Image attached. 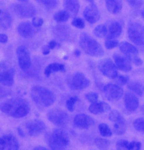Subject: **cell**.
I'll return each mask as SVG.
<instances>
[{"label":"cell","instance_id":"cell-1","mask_svg":"<svg viewBox=\"0 0 144 150\" xmlns=\"http://www.w3.org/2000/svg\"><path fill=\"white\" fill-rule=\"evenodd\" d=\"M0 111L14 118H23L29 113L30 106L23 99L13 98L0 103Z\"/></svg>","mask_w":144,"mask_h":150},{"label":"cell","instance_id":"cell-2","mask_svg":"<svg viewBox=\"0 0 144 150\" xmlns=\"http://www.w3.org/2000/svg\"><path fill=\"white\" fill-rule=\"evenodd\" d=\"M31 96L33 102L41 107H49L55 102L54 93L40 86H35L31 89Z\"/></svg>","mask_w":144,"mask_h":150},{"label":"cell","instance_id":"cell-3","mask_svg":"<svg viewBox=\"0 0 144 150\" xmlns=\"http://www.w3.org/2000/svg\"><path fill=\"white\" fill-rule=\"evenodd\" d=\"M79 45L81 49L87 54L93 57H101L104 55V50L101 45L95 39L87 33H81L79 38Z\"/></svg>","mask_w":144,"mask_h":150},{"label":"cell","instance_id":"cell-4","mask_svg":"<svg viewBox=\"0 0 144 150\" xmlns=\"http://www.w3.org/2000/svg\"><path fill=\"white\" fill-rule=\"evenodd\" d=\"M46 140L51 149H64L70 144L68 133L63 129H55L46 135Z\"/></svg>","mask_w":144,"mask_h":150},{"label":"cell","instance_id":"cell-5","mask_svg":"<svg viewBox=\"0 0 144 150\" xmlns=\"http://www.w3.org/2000/svg\"><path fill=\"white\" fill-rule=\"evenodd\" d=\"M128 37L132 42L138 45H144V26L138 23H132L128 27Z\"/></svg>","mask_w":144,"mask_h":150},{"label":"cell","instance_id":"cell-6","mask_svg":"<svg viewBox=\"0 0 144 150\" xmlns=\"http://www.w3.org/2000/svg\"><path fill=\"white\" fill-rule=\"evenodd\" d=\"M67 83L70 88L73 90H82L88 87L90 85L89 80L82 73H76L69 76Z\"/></svg>","mask_w":144,"mask_h":150},{"label":"cell","instance_id":"cell-7","mask_svg":"<svg viewBox=\"0 0 144 150\" xmlns=\"http://www.w3.org/2000/svg\"><path fill=\"white\" fill-rule=\"evenodd\" d=\"M48 119L50 122L53 124L60 126V127H65L69 123V115L67 112H65L60 109H53L48 112Z\"/></svg>","mask_w":144,"mask_h":150},{"label":"cell","instance_id":"cell-8","mask_svg":"<svg viewBox=\"0 0 144 150\" xmlns=\"http://www.w3.org/2000/svg\"><path fill=\"white\" fill-rule=\"evenodd\" d=\"M98 69L104 76L110 79H116V77L118 76L116 66L110 59H104L101 60L98 63Z\"/></svg>","mask_w":144,"mask_h":150},{"label":"cell","instance_id":"cell-9","mask_svg":"<svg viewBox=\"0 0 144 150\" xmlns=\"http://www.w3.org/2000/svg\"><path fill=\"white\" fill-rule=\"evenodd\" d=\"M11 8L15 13L23 18H31L36 15V9L32 4H14Z\"/></svg>","mask_w":144,"mask_h":150},{"label":"cell","instance_id":"cell-10","mask_svg":"<svg viewBox=\"0 0 144 150\" xmlns=\"http://www.w3.org/2000/svg\"><path fill=\"white\" fill-rule=\"evenodd\" d=\"M16 54L21 69L23 71L28 70L32 66V59L28 49L24 46H20L16 50Z\"/></svg>","mask_w":144,"mask_h":150},{"label":"cell","instance_id":"cell-11","mask_svg":"<svg viewBox=\"0 0 144 150\" xmlns=\"http://www.w3.org/2000/svg\"><path fill=\"white\" fill-rule=\"evenodd\" d=\"M120 50L127 56L132 62H133L137 66L142 65L141 59L138 57V50L137 49L127 42H123L120 44Z\"/></svg>","mask_w":144,"mask_h":150},{"label":"cell","instance_id":"cell-12","mask_svg":"<svg viewBox=\"0 0 144 150\" xmlns=\"http://www.w3.org/2000/svg\"><path fill=\"white\" fill-rule=\"evenodd\" d=\"M104 93L106 97L111 102H117L119 101L123 94V90L120 86L113 85V84H107L104 87Z\"/></svg>","mask_w":144,"mask_h":150},{"label":"cell","instance_id":"cell-13","mask_svg":"<svg viewBox=\"0 0 144 150\" xmlns=\"http://www.w3.org/2000/svg\"><path fill=\"white\" fill-rule=\"evenodd\" d=\"M14 69H8L4 65H0V84L6 86H11L14 85Z\"/></svg>","mask_w":144,"mask_h":150},{"label":"cell","instance_id":"cell-14","mask_svg":"<svg viewBox=\"0 0 144 150\" xmlns=\"http://www.w3.org/2000/svg\"><path fill=\"white\" fill-rule=\"evenodd\" d=\"M18 148L19 143L14 135L7 134L0 138V150H16Z\"/></svg>","mask_w":144,"mask_h":150},{"label":"cell","instance_id":"cell-15","mask_svg":"<svg viewBox=\"0 0 144 150\" xmlns=\"http://www.w3.org/2000/svg\"><path fill=\"white\" fill-rule=\"evenodd\" d=\"M25 128L27 129V132L32 137H36V136L42 134L45 130V124L43 121L40 120H33L27 121L25 124Z\"/></svg>","mask_w":144,"mask_h":150},{"label":"cell","instance_id":"cell-16","mask_svg":"<svg viewBox=\"0 0 144 150\" xmlns=\"http://www.w3.org/2000/svg\"><path fill=\"white\" fill-rule=\"evenodd\" d=\"M73 121H74V125L79 129H88L89 127L95 124V120L91 117L84 113H79L76 115L74 117Z\"/></svg>","mask_w":144,"mask_h":150},{"label":"cell","instance_id":"cell-17","mask_svg":"<svg viewBox=\"0 0 144 150\" xmlns=\"http://www.w3.org/2000/svg\"><path fill=\"white\" fill-rule=\"evenodd\" d=\"M83 15L85 19L91 24L96 23L100 18L99 11L95 4H91L88 6H87L84 10Z\"/></svg>","mask_w":144,"mask_h":150},{"label":"cell","instance_id":"cell-18","mask_svg":"<svg viewBox=\"0 0 144 150\" xmlns=\"http://www.w3.org/2000/svg\"><path fill=\"white\" fill-rule=\"evenodd\" d=\"M113 59L114 64L118 69L124 72H129L130 70H132V61L127 56H121L119 54H114Z\"/></svg>","mask_w":144,"mask_h":150},{"label":"cell","instance_id":"cell-19","mask_svg":"<svg viewBox=\"0 0 144 150\" xmlns=\"http://www.w3.org/2000/svg\"><path fill=\"white\" fill-rule=\"evenodd\" d=\"M17 32L23 38H31L38 32V30L29 22H24L18 25Z\"/></svg>","mask_w":144,"mask_h":150},{"label":"cell","instance_id":"cell-20","mask_svg":"<svg viewBox=\"0 0 144 150\" xmlns=\"http://www.w3.org/2000/svg\"><path fill=\"white\" fill-rule=\"evenodd\" d=\"M124 104L129 112H134L139 106V100L135 94L126 93L124 94Z\"/></svg>","mask_w":144,"mask_h":150},{"label":"cell","instance_id":"cell-21","mask_svg":"<svg viewBox=\"0 0 144 150\" xmlns=\"http://www.w3.org/2000/svg\"><path fill=\"white\" fill-rule=\"evenodd\" d=\"M88 111L93 114H98L110 111V106L106 103H92L88 108Z\"/></svg>","mask_w":144,"mask_h":150},{"label":"cell","instance_id":"cell-22","mask_svg":"<svg viewBox=\"0 0 144 150\" xmlns=\"http://www.w3.org/2000/svg\"><path fill=\"white\" fill-rule=\"evenodd\" d=\"M106 6L108 12L116 15L121 12L123 7L122 0H106Z\"/></svg>","mask_w":144,"mask_h":150},{"label":"cell","instance_id":"cell-23","mask_svg":"<svg viewBox=\"0 0 144 150\" xmlns=\"http://www.w3.org/2000/svg\"><path fill=\"white\" fill-rule=\"evenodd\" d=\"M54 33L57 38L65 40L70 36V28L66 25H58L54 28Z\"/></svg>","mask_w":144,"mask_h":150},{"label":"cell","instance_id":"cell-24","mask_svg":"<svg viewBox=\"0 0 144 150\" xmlns=\"http://www.w3.org/2000/svg\"><path fill=\"white\" fill-rule=\"evenodd\" d=\"M122 33V26L119 23L114 22L109 27V33H108V40H113L117 37H119Z\"/></svg>","mask_w":144,"mask_h":150},{"label":"cell","instance_id":"cell-25","mask_svg":"<svg viewBox=\"0 0 144 150\" xmlns=\"http://www.w3.org/2000/svg\"><path fill=\"white\" fill-rule=\"evenodd\" d=\"M12 18L7 11L0 10V26L4 29H7L11 26Z\"/></svg>","mask_w":144,"mask_h":150},{"label":"cell","instance_id":"cell-26","mask_svg":"<svg viewBox=\"0 0 144 150\" xmlns=\"http://www.w3.org/2000/svg\"><path fill=\"white\" fill-rule=\"evenodd\" d=\"M64 6L66 9L73 15H77L79 10V2L78 0H65Z\"/></svg>","mask_w":144,"mask_h":150},{"label":"cell","instance_id":"cell-27","mask_svg":"<svg viewBox=\"0 0 144 150\" xmlns=\"http://www.w3.org/2000/svg\"><path fill=\"white\" fill-rule=\"evenodd\" d=\"M59 71H60V72L65 71V67L62 64H60V63H51L45 69L44 74H45L46 76H50V75L51 73L59 72Z\"/></svg>","mask_w":144,"mask_h":150},{"label":"cell","instance_id":"cell-28","mask_svg":"<svg viewBox=\"0 0 144 150\" xmlns=\"http://www.w3.org/2000/svg\"><path fill=\"white\" fill-rule=\"evenodd\" d=\"M113 131L117 135H123L126 131V123L123 118L120 119L119 120H117L114 122L113 125Z\"/></svg>","mask_w":144,"mask_h":150},{"label":"cell","instance_id":"cell-29","mask_svg":"<svg viewBox=\"0 0 144 150\" xmlns=\"http://www.w3.org/2000/svg\"><path fill=\"white\" fill-rule=\"evenodd\" d=\"M128 89L137 93L138 95H140V96H141V95L144 93V86L138 83V82H130L128 84Z\"/></svg>","mask_w":144,"mask_h":150},{"label":"cell","instance_id":"cell-30","mask_svg":"<svg viewBox=\"0 0 144 150\" xmlns=\"http://www.w3.org/2000/svg\"><path fill=\"white\" fill-rule=\"evenodd\" d=\"M54 20L56 22L59 23H63V22H66L69 20L70 18V13L67 11H60L58 13H56L54 15Z\"/></svg>","mask_w":144,"mask_h":150},{"label":"cell","instance_id":"cell-31","mask_svg":"<svg viewBox=\"0 0 144 150\" xmlns=\"http://www.w3.org/2000/svg\"><path fill=\"white\" fill-rule=\"evenodd\" d=\"M94 34L98 38H103L104 36H106V34H107L106 26L104 24H100V25L96 26L94 30Z\"/></svg>","mask_w":144,"mask_h":150},{"label":"cell","instance_id":"cell-32","mask_svg":"<svg viewBox=\"0 0 144 150\" xmlns=\"http://www.w3.org/2000/svg\"><path fill=\"white\" fill-rule=\"evenodd\" d=\"M98 129H99L100 134L103 136V137H111L112 136V130L106 124H104V123L99 124Z\"/></svg>","mask_w":144,"mask_h":150},{"label":"cell","instance_id":"cell-33","mask_svg":"<svg viewBox=\"0 0 144 150\" xmlns=\"http://www.w3.org/2000/svg\"><path fill=\"white\" fill-rule=\"evenodd\" d=\"M95 145L101 149L104 148H107L109 146V141L106 139H102V138H97L95 139Z\"/></svg>","mask_w":144,"mask_h":150},{"label":"cell","instance_id":"cell-34","mask_svg":"<svg viewBox=\"0 0 144 150\" xmlns=\"http://www.w3.org/2000/svg\"><path fill=\"white\" fill-rule=\"evenodd\" d=\"M133 127L136 130L144 133V118H139L133 121Z\"/></svg>","mask_w":144,"mask_h":150},{"label":"cell","instance_id":"cell-35","mask_svg":"<svg viewBox=\"0 0 144 150\" xmlns=\"http://www.w3.org/2000/svg\"><path fill=\"white\" fill-rule=\"evenodd\" d=\"M39 2L43 4L47 8H55L58 5L57 0H38Z\"/></svg>","mask_w":144,"mask_h":150},{"label":"cell","instance_id":"cell-36","mask_svg":"<svg viewBox=\"0 0 144 150\" xmlns=\"http://www.w3.org/2000/svg\"><path fill=\"white\" fill-rule=\"evenodd\" d=\"M123 116L121 115V113L118 112V111H111L110 113H109V120L113 122H115L117 120H119L120 119H122Z\"/></svg>","mask_w":144,"mask_h":150},{"label":"cell","instance_id":"cell-37","mask_svg":"<svg viewBox=\"0 0 144 150\" xmlns=\"http://www.w3.org/2000/svg\"><path fill=\"white\" fill-rule=\"evenodd\" d=\"M77 101H78V99H77V97H76V96H73V97H70V98L68 99V101H67V103H66V106H67L68 110H69L70 112H73V111H74V105H75V103H76Z\"/></svg>","mask_w":144,"mask_h":150},{"label":"cell","instance_id":"cell-38","mask_svg":"<svg viewBox=\"0 0 144 150\" xmlns=\"http://www.w3.org/2000/svg\"><path fill=\"white\" fill-rule=\"evenodd\" d=\"M72 25L78 29H83L85 27V22L81 18H75L72 21Z\"/></svg>","mask_w":144,"mask_h":150},{"label":"cell","instance_id":"cell-39","mask_svg":"<svg viewBox=\"0 0 144 150\" xmlns=\"http://www.w3.org/2000/svg\"><path fill=\"white\" fill-rule=\"evenodd\" d=\"M118 42L115 40H108L106 42V43H104V45H106V48L108 49V50H111V49H113L115 48L116 46H118Z\"/></svg>","mask_w":144,"mask_h":150},{"label":"cell","instance_id":"cell-40","mask_svg":"<svg viewBox=\"0 0 144 150\" xmlns=\"http://www.w3.org/2000/svg\"><path fill=\"white\" fill-rule=\"evenodd\" d=\"M86 98H87L91 103H92L97 102V100H98V95H97V93H88L86 94Z\"/></svg>","mask_w":144,"mask_h":150},{"label":"cell","instance_id":"cell-41","mask_svg":"<svg viewBox=\"0 0 144 150\" xmlns=\"http://www.w3.org/2000/svg\"><path fill=\"white\" fill-rule=\"evenodd\" d=\"M32 24L34 27H36V28H39V27H41L43 24V19H42L40 17H33Z\"/></svg>","mask_w":144,"mask_h":150},{"label":"cell","instance_id":"cell-42","mask_svg":"<svg viewBox=\"0 0 144 150\" xmlns=\"http://www.w3.org/2000/svg\"><path fill=\"white\" fill-rule=\"evenodd\" d=\"M128 145H129V142L126 141V140H119L116 144V147L117 149H128Z\"/></svg>","mask_w":144,"mask_h":150},{"label":"cell","instance_id":"cell-43","mask_svg":"<svg viewBox=\"0 0 144 150\" xmlns=\"http://www.w3.org/2000/svg\"><path fill=\"white\" fill-rule=\"evenodd\" d=\"M128 149H130V150H139V149H140V143L137 142V141L131 142L128 145Z\"/></svg>","mask_w":144,"mask_h":150},{"label":"cell","instance_id":"cell-44","mask_svg":"<svg viewBox=\"0 0 144 150\" xmlns=\"http://www.w3.org/2000/svg\"><path fill=\"white\" fill-rule=\"evenodd\" d=\"M127 2L133 7H140L142 5L140 0H127Z\"/></svg>","mask_w":144,"mask_h":150},{"label":"cell","instance_id":"cell-45","mask_svg":"<svg viewBox=\"0 0 144 150\" xmlns=\"http://www.w3.org/2000/svg\"><path fill=\"white\" fill-rule=\"evenodd\" d=\"M116 78H117V80H118V82L121 85H125V84H127V82H128V77L125 76H118Z\"/></svg>","mask_w":144,"mask_h":150},{"label":"cell","instance_id":"cell-46","mask_svg":"<svg viewBox=\"0 0 144 150\" xmlns=\"http://www.w3.org/2000/svg\"><path fill=\"white\" fill-rule=\"evenodd\" d=\"M7 40H8L7 35L3 34V33H0V42H1V43H6V42H7Z\"/></svg>","mask_w":144,"mask_h":150},{"label":"cell","instance_id":"cell-47","mask_svg":"<svg viewBox=\"0 0 144 150\" xmlns=\"http://www.w3.org/2000/svg\"><path fill=\"white\" fill-rule=\"evenodd\" d=\"M57 46V43L54 42V40H51V42L49 43V45H48V48L50 49V50H51V49H54L55 47Z\"/></svg>","mask_w":144,"mask_h":150},{"label":"cell","instance_id":"cell-48","mask_svg":"<svg viewBox=\"0 0 144 150\" xmlns=\"http://www.w3.org/2000/svg\"><path fill=\"white\" fill-rule=\"evenodd\" d=\"M33 149L34 150H46V147H44V146H36Z\"/></svg>","mask_w":144,"mask_h":150},{"label":"cell","instance_id":"cell-49","mask_svg":"<svg viewBox=\"0 0 144 150\" xmlns=\"http://www.w3.org/2000/svg\"><path fill=\"white\" fill-rule=\"evenodd\" d=\"M49 53H50V49L49 48H45L44 50H43V54H44V55H47V54H49Z\"/></svg>","mask_w":144,"mask_h":150},{"label":"cell","instance_id":"cell-50","mask_svg":"<svg viewBox=\"0 0 144 150\" xmlns=\"http://www.w3.org/2000/svg\"><path fill=\"white\" fill-rule=\"evenodd\" d=\"M141 112L144 114V104L142 105V107H141Z\"/></svg>","mask_w":144,"mask_h":150},{"label":"cell","instance_id":"cell-51","mask_svg":"<svg viewBox=\"0 0 144 150\" xmlns=\"http://www.w3.org/2000/svg\"><path fill=\"white\" fill-rule=\"evenodd\" d=\"M141 16H142V17H143V19H144V8H143V10H142V12H141Z\"/></svg>","mask_w":144,"mask_h":150},{"label":"cell","instance_id":"cell-52","mask_svg":"<svg viewBox=\"0 0 144 150\" xmlns=\"http://www.w3.org/2000/svg\"><path fill=\"white\" fill-rule=\"evenodd\" d=\"M19 1H21V2H26L27 0H19Z\"/></svg>","mask_w":144,"mask_h":150},{"label":"cell","instance_id":"cell-53","mask_svg":"<svg viewBox=\"0 0 144 150\" xmlns=\"http://www.w3.org/2000/svg\"><path fill=\"white\" fill-rule=\"evenodd\" d=\"M87 1H89V2H92L93 0H87Z\"/></svg>","mask_w":144,"mask_h":150},{"label":"cell","instance_id":"cell-54","mask_svg":"<svg viewBox=\"0 0 144 150\" xmlns=\"http://www.w3.org/2000/svg\"><path fill=\"white\" fill-rule=\"evenodd\" d=\"M0 93H1V88H0Z\"/></svg>","mask_w":144,"mask_h":150}]
</instances>
